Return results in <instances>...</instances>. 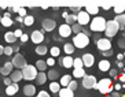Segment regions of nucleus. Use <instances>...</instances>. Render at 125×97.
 <instances>
[{
	"label": "nucleus",
	"mask_w": 125,
	"mask_h": 97,
	"mask_svg": "<svg viewBox=\"0 0 125 97\" xmlns=\"http://www.w3.org/2000/svg\"><path fill=\"white\" fill-rule=\"evenodd\" d=\"M96 89L99 90L102 94H110L111 92L114 90V86H113V82H111V79L109 78H103L100 79L99 82H98V85H96Z\"/></svg>",
	"instance_id": "obj_1"
},
{
	"label": "nucleus",
	"mask_w": 125,
	"mask_h": 97,
	"mask_svg": "<svg viewBox=\"0 0 125 97\" xmlns=\"http://www.w3.org/2000/svg\"><path fill=\"white\" fill-rule=\"evenodd\" d=\"M106 26H107V21L103 17H95V18L91 21V25H89V27H91L92 32H104L106 30Z\"/></svg>",
	"instance_id": "obj_2"
},
{
	"label": "nucleus",
	"mask_w": 125,
	"mask_h": 97,
	"mask_svg": "<svg viewBox=\"0 0 125 97\" xmlns=\"http://www.w3.org/2000/svg\"><path fill=\"white\" fill-rule=\"evenodd\" d=\"M88 44H89V36L84 34L83 32H81L80 34H76V36H74L73 45L76 48H85Z\"/></svg>",
	"instance_id": "obj_3"
},
{
	"label": "nucleus",
	"mask_w": 125,
	"mask_h": 97,
	"mask_svg": "<svg viewBox=\"0 0 125 97\" xmlns=\"http://www.w3.org/2000/svg\"><path fill=\"white\" fill-rule=\"evenodd\" d=\"M37 74H39V71H37L36 66H29V64H28L22 70V75H23V79H25V81H32V79H36Z\"/></svg>",
	"instance_id": "obj_4"
},
{
	"label": "nucleus",
	"mask_w": 125,
	"mask_h": 97,
	"mask_svg": "<svg viewBox=\"0 0 125 97\" xmlns=\"http://www.w3.org/2000/svg\"><path fill=\"white\" fill-rule=\"evenodd\" d=\"M120 30V25H118L117 22L114 21H109L107 22V26H106V30H104V34L107 36V38H111L117 34V32Z\"/></svg>",
	"instance_id": "obj_5"
},
{
	"label": "nucleus",
	"mask_w": 125,
	"mask_h": 97,
	"mask_svg": "<svg viewBox=\"0 0 125 97\" xmlns=\"http://www.w3.org/2000/svg\"><path fill=\"white\" fill-rule=\"evenodd\" d=\"M12 64H14L15 68H19V70L22 71L23 68L28 66V63H26V59L22 53H17L14 58H12Z\"/></svg>",
	"instance_id": "obj_6"
},
{
	"label": "nucleus",
	"mask_w": 125,
	"mask_h": 97,
	"mask_svg": "<svg viewBox=\"0 0 125 97\" xmlns=\"http://www.w3.org/2000/svg\"><path fill=\"white\" fill-rule=\"evenodd\" d=\"M96 43V47L100 52H106V51H110L111 49V41L109 38H96L95 40Z\"/></svg>",
	"instance_id": "obj_7"
},
{
	"label": "nucleus",
	"mask_w": 125,
	"mask_h": 97,
	"mask_svg": "<svg viewBox=\"0 0 125 97\" xmlns=\"http://www.w3.org/2000/svg\"><path fill=\"white\" fill-rule=\"evenodd\" d=\"M96 85H98V82H96V78L94 75H85L83 79V86L85 89H94V88L96 89Z\"/></svg>",
	"instance_id": "obj_8"
},
{
	"label": "nucleus",
	"mask_w": 125,
	"mask_h": 97,
	"mask_svg": "<svg viewBox=\"0 0 125 97\" xmlns=\"http://www.w3.org/2000/svg\"><path fill=\"white\" fill-rule=\"evenodd\" d=\"M77 23H80L81 26L91 23V19H89V14L87 12V11H80V12L77 14Z\"/></svg>",
	"instance_id": "obj_9"
},
{
	"label": "nucleus",
	"mask_w": 125,
	"mask_h": 97,
	"mask_svg": "<svg viewBox=\"0 0 125 97\" xmlns=\"http://www.w3.org/2000/svg\"><path fill=\"white\" fill-rule=\"evenodd\" d=\"M41 26H43V29L45 32H52V30L55 29L56 26V22L54 19H43L41 21Z\"/></svg>",
	"instance_id": "obj_10"
},
{
	"label": "nucleus",
	"mask_w": 125,
	"mask_h": 97,
	"mask_svg": "<svg viewBox=\"0 0 125 97\" xmlns=\"http://www.w3.org/2000/svg\"><path fill=\"white\" fill-rule=\"evenodd\" d=\"M30 38H32V41H33L34 44H40L44 41V33L40 32V30H34L32 34H30Z\"/></svg>",
	"instance_id": "obj_11"
},
{
	"label": "nucleus",
	"mask_w": 125,
	"mask_h": 97,
	"mask_svg": "<svg viewBox=\"0 0 125 97\" xmlns=\"http://www.w3.org/2000/svg\"><path fill=\"white\" fill-rule=\"evenodd\" d=\"M81 59H83V63H84L85 67H92L94 63H95V58H94L92 53H84Z\"/></svg>",
	"instance_id": "obj_12"
},
{
	"label": "nucleus",
	"mask_w": 125,
	"mask_h": 97,
	"mask_svg": "<svg viewBox=\"0 0 125 97\" xmlns=\"http://www.w3.org/2000/svg\"><path fill=\"white\" fill-rule=\"evenodd\" d=\"M70 34H72V26H69V25H61L59 26V36L61 37H69Z\"/></svg>",
	"instance_id": "obj_13"
},
{
	"label": "nucleus",
	"mask_w": 125,
	"mask_h": 97,
	"mask_svg": "<svg viewBox=\"0 0 125 97\" xmlns=\"http://www.w3.org/2000/svg\"><path fill=\"white\" fill-rule=\"evenodd\" d=\"M10 79L12 81V83H18L19 81L23 79V75H22V71L21 70H17V71H12L10 74Z\"/></svg>",
	"instance_id": "obj_14"
},
{
	"label": "nucleus",
	"mask_w": 125,
	"mask_h": 97,
	"mask_svg": "<svg viewBox=\"0 0 125 97\" xmlns=\"http://www.w3.org/2000/svg\"><path fill=\"white\" fill-rule=\"evenodd\" d=\"M12 67H14L12 62H7L3 67L0 68V74H1V75H8V74H11V72H12Z\"/></svg>",
	"instance_id": "obj_15"
},
{
	"label": "nucleus",
	"mask_w": 125,
	"mask_h": 97,
	"mask_svg": "<svg viewBox=\"0 0 125 97\" xmlns=\"http://www.w3.org/2000/svg\"><path fill=\"white\" fill-rule=\"evenodd\" d=\"M61 63H62V66H63L65 68H70V67H73L74 59L70 58V56H65V58L61 59Z\"/></svg>",
	"instance_id": "obj_16"
},
{
	"label": "nucleus",
	"mask_w": 125,
	"mask_h": 97,
	"mask_svg": "<svg viewBox=\"0 0 125 97\" xmlns=\"http://www.w3.org/2000/svg\"><path fill=\"white\" fill-rule=\"evenodd\" d=\"M23 94L28 97H32L36 94V88L33 86V85H26V86H23Z\"/></svg>",
	"instance_id": "obj_17"
},
{
	"label": "nucleus",
	"mask_w": 125,
	"mask_h": 97,
	"mask_svg": "<svg viewBox=\"0 0 125 97\" xmlns=\"http://www.w3.org/2000/svg\"><path fill=\"white\" fill-rule=\"evenodd\" d=\"M98 66H99V70H100V71H103V72L110 71V67H111V64H110V62H109V60H100Z\"/></svg>",
	"instance_id": "obj_18"
},
{
	"label": "nucleus",
	"mask_w": 125,
	"mask_h": 97,
	"mask_svg": "<svg viewBox=\"0 0 125 97\" xmlns=\"http://www.w3.org/2000/svg\"><path fill=\"white\" fill-rule=\"evenodd\" d=\"M47 79H48L47 74H44V72H39L34 81H36V83H37V85H44V83L47 82Z\"/></svg>",
	"instance_id": "obj_19"
},
{
	"label": "nucleus",
	"mask_w": 125,
	"mask_h": 97,
	"mask_svg": "<svg viewBox=\"0 0 125 97\" xmlns=\"http://www.w3.org/2000/svg\"><path fill=\"white\" fill-rule=\"evenodd\" d=\"M99 6H95V4H88L87 7H85V11L88 12L89 15H95V14H98L99 12Z\"/></svg>",
	"instance_id": "obj_20"
},
{
	"label": "nucleus",
	"mask_w": 125,
	"mask_h": 97,
	"mask_svg": "<svg viewBox=\"0 0 125 97\" xmlns=\"http://www.w3.org/2000/svg\"><path fill=\"white\" fill-rule=\"evenodd\" d=\"M17 92H18V83H11L10 86L6 88V93H7L8 96H14Z\"/></svg>",
	"instance_id": "obj_21"
},
{
	"label": "nucleus",
	"mask_w": 125,
	"mask_h": 97,
	"mask_svg": "<svg viewBox=\"0 0 125 97\" xmlns=\"http://www.w3.org/2000/svg\"><path fill=\"white\" fill-rule=\"evenodd\" d=\"M114 21L117 22L120 25V29H125V14H121V15H115Z\"/></svg>",
	"instance_id": "obj_22"
},
{
	"label": "nucleus",
	"mask_w": 125,
	"mask_h": 97,
	"mask_svg": "<svg viewBox=\"0 0 125 97\" xmlns=\"http://www.w3.org/2000/svg\"><path fill=\"white\" fill-rule=\"evenodd\" d=\"M1 25L6 26V27H10V26H12V19L10 18V14H4L3 19H1Z\"/></svg>",
	"instance_id": "obj_23"
},
{
	"label": "nucleus",
	"mask_w": 125,
	"mask_h": 97,
	"mask_svg": "<svg viewBox=\"0 0 125 97\" xmlns=\"http://www.w3.org/2000/svg\"><path fill=\"white\" fill-rule=\"evenodd\" d=\"M72 81H73V79H72V75H63L62 78H61V81H59V83H61L63 88H67Z\"/></svg>",
	"instance_id": "obj_24"
},
{
	"label": "nucleus",
	"mask_w": 125,
	"mask_h": 97,
	"mask_svg": "<svg viewBox=\"0 0 125 97\" xmlns=\"http://www.w3.org/2000/svg\"><path fill=\"white\" fill-rule=\"evenodd\" d=\"M73 92L69 89V88H63V89L59 90V97H73Z\"/></svg>",
	"instance_id": "obj_25"
},
{
	"label": "nucleus",
	"mask_w": 125,
	"mask_h": 97,
	"mask_svg": "<svg viewBox=\"0 0 125 97\" xmlns=\"http://www.w3.org/2000/svg\"><path fill=\"white\" fill-rule=\"evenodd\" d=\"M63 49H65V53H67V56L69 55H72L74 52V45H73V43H66L65 45H63Z\"/></svg>",
	"instance_id": "obj_26"
},
{
	"label": "nucleus",
	"mask_w": 125,
	"mask_h": 97,
	"mask_svg": "<svg viewBox=\"0 0 125 97\" xmlns=\"http://www.w3.org/2000/svg\"><path fill=\"white\" fill-rule=\"evenodd\" d=\"M36 68L39 72H44V70L47 68V62L44 60H37L36 62Z\"/></svg>",
	"instance_id": "obj_27"
},
{
	"label": "nucleus",
	"mask_w": 125,
	"mask_h": 97,
	"mask_svg": "<svg viewBox=\"0 0 125 97\" xmlns=\"http://www.w3.org/2000/svg\"><path fill=\"white\" fill-rule=\"evenodd\" d=\"M74 23H77V15L76 14H69L66 18V25L69 26H73Z\"/></svg>",
	"instance_id": "obj_28"
},
{
	"label": "nucleus",
	"mask_w": 125,
	"mask_h": 97,
	"mask_svg": "<svg viewBox=\"0 0 125 97\" xmlns=\"http://www.w3.org/2000/svg\"><path fill=\"white\" fill-rule=\"evenodd\" d=\"M4 40H6L7 43L12 44V43H15V41H17V37H15V34H14V33H11V32H7L6 34H4Z\"/></svg>",
	"instance_id": "obj_29"
},
{
	"label": "nucleus",
	"mask_w": 125,
	"mask_h": 97,
	"mask_svg": "<svg viewBox=\"0 0 125 97\" xmlns=\"http://www.w3.org/2000/svg\"><path fill=\"white\" fill-rule=\"evenodd\" d=\"M73 77L74 78H84L85 77L84 68H74L73 70Z\"/></svg>",
	"instance_id": "obj_30"
},
{
	"label": "nucleus",
	"mask_w": 125,
	"mask_h": 97,
	"mask_svg": "<svg viewBox=\"0 0 125 97\" xmlns=\"http://www.w3.org/2000/svg\"><path fill=\"white\" fill-rule=\"evenodd\" d=\"M50 90H51L52 93H59V90H61V83L59 82H51L50 83Z\"/></svg>",
	"instance_id": "obj_31"
},
{
	"label": "nucleus",
	"mask_w": 125,
	"mask_h": 97,
	"mask_svg": "<svg viewBox=\"0 0 125 97\" xmlns=\"http://www.w3.org/2000/svg\"><path fill=\"white\" fill-rule=\"evenodd\" d=\"M47 77H48V79H52V82H55V79L59 78V72L56 71V70H50Z\"/></svg>",
	"instance_id": "obj_32"
},
{
	"label": "nucleus",
	"mask_w": 125,
	"mask_h": 97,
	"mask_svg": "<svg viewBox=\"0 0 125 97\" xmlns=\"http://www.w3.org/2000/svg\"><path fill=\"white\" fill-rule=\"evenodd\" d=\"M23 23H25L26 26H32L34 23V18L32 15H26L25 18H23Z\"/></svg>",
	"instance_id": "obj_33"
},
{
	"label": "nucleus",
	"mask_w": 125,
	"mask_h": 97,
	"mask_svg": "<svg viewBox=\"0 0 125 97\" xmlns=\"http://www.w3.org/2000/svg\"><path fill=\"white\" fill-rule=\"evenodd\" d=\"M48 52L47 47H44V45H39V47H36V53L37 55H45Z\"/></svg>",
	"instance_id": "obj_34"
},
{
	"label": "nucleus",
	"mask_w": 125,
	"mask_h": 97,
	"mask_svg": "<svg viewBox=\"0 0 125 97\" xmlns=\"http://www.w3.org/2000/svg\"><path fill=\"white\" fill-rule=\"evenodd\" d=\"M73 67H74V68H83V67H84V63H83V59H81V58H76V59H74Z\"/></svg>",
	"instance_id": "obj_35"
},
{
	"label": "nucleus",
	"mask_w": 125,
	"mask_h": 97,
	"mask_svg": "<svg viewBox=\"0 0 125 97\" xmlns=\"http://www.w3.org/2000/svg\"><path fill=\"white\" fill-rule=\"evenodd\" d=\"M113 10H114V12H115L117 15H121L122 12L125 11V6H122V4H120V6H114Z\"/></svg>",
	"instance_id": "obj_36"
},
{
	"label": "nucleus",
	"mask_w": 125,
	"mask_h": 97,
	"mask_svg": "<svg viewBox=\"0 0 125 97\" xmlns=\"http://www.w3.org/2000/svg\"><path fill=\"white\" fill-rule=\"evenodd\" d=\"M81 30H83V26H81L80 23H74V25L72 26V32H74L76 34H80Z\"/></svg>",
	"instance_id": "obj_37"
},
{
	"label": "nucleus",
	"mask_w": 125,
	"mask_h": 97,
	"mask_svg": "<svg viewBox=\"0 0 125 97\" xmlns=\"http://www.w3.org/2000/svg\"><path fill=\"white\" fill-rule=\"evenodd\" d=\"M50 52H51V56H52V58H56V56H59V53H61V49H59L58 47H52Z\"/></svg>",
	"instance_id": "obj_38"
},
{
	"label": "nucleus",
	"mask_w": 125,
	"mask_h": 97,
	"mask_svg": "<svg viewBox=\"0 0 125 97\" xmlns=\"http://www.w3.org/2000/svg\"><path fill=\"white\" fill-rule=\"evenodd\" d=\"M12 52H14V48H11V47H4V55H7V56H11Z\"/></svg>",
	"instance_id": "obj_39"
},
{
	"label": "nucleus",
	"mask_w": 125,
	"mask_h": 97,
	"mask_svg": "<svg viewBox=\"0 0 125 97\" xmlns=\"http://www.w3.org/2000/svg\"><path fill=\"white\" fill-rule=\"evenodd\" d=\"M67 88H69V89L72 90V92H74V90H77V82H76V81L73 79V81H72V82L69 83V86H67Z\"/></svg>",
	"instance_id": "obj_40"
},
{
	"label": "nucleus",
	"mask_w": 125,
	"mask_h": 97,
	"mask_svg": "<svg viewBox=\"0 0 125 97\" xmlns=\"http://www.w3.org/2000/svg\"><path fill=\"white\" fill-rule=\"evenodd\" d=\"M18 14H19V17H26V8H19L18 10Z\"/></svg>",
	"instance_id": "obj_41"
},
{
	"label": "nucleus",
	"mask_w": 125,
	"mask_h": 97,
	"mask_svg": "<svg viewBox=\"0 0 125 97\" xmlns=\"http://www.w3.org/2000/svg\"><path fill=\"white\" fill-rule=\"evenodd\" d=\"M118 47H120V48H125V37H124V38L118 40Z\"/></svg>",
	"instance_id": "obj_42"
},
{
	"label": "nucleus",
	"mask_w": 125,
	"mask_h": 97,
	"mask_svg": "<svg viewBox=\"0 0 125 97\" xmlns=\"http://www.w3.org/2000/svg\"><path fill=\"white\" fill-rule=\"evenodd\" d=\"M14 34H15V37H17V38H21L23 33H22V30H21V29H18V30H15V32H14Z\"/></svg>",
	"instance_id": "obj_43"
},
{
	"label": "nucleus",
	"mask_w": 125,
	"mask_h": 97,
	"mask_svg": "<svg viewBox=\"0 0 125 97\" xmlns=\"http://www.w3.org/2000/svg\"><path fill=\"white\" fill-rule=\"evenodd\" d=\"M55 64V59L54 58H48L47 59V66H54Z\"/></svg>",
	"instance_id": "obj_44"
},
{
	"label": "nucleus",
	"mask_w": 125,
	"mask_h": 97,
	"mask_svg": "<svg viewBox=\"0 0 125 97\" xmlns=\"http://www.w3.org/2000/svg\"><path fill=\"white\" fill-rule=\"evenodd\" d=\"M28 40H29V34H25V33H23L22 37H21V41H22V43H26Z\"/></svg>",
	"instance_id": "obj_45"
},
{
	"label": "nucleus",
	"mask_w": 125,
	"mask_h": 97,
	"mask_svg": "<svg viewBox=\"0 0 125 97\" xmlns=\"http://www.w3.org/2000/svg\"><path fill=\"white\" fill-rule=\"evenodd\" d=\"M106 97H121V96H120L117 92H111V93H110V94H107Z\"/></svg>",
	"instance_id": "obj_46"
},
{
	"label": "nucleus",
	"mask_w": 125,
	"mask_h": 97,
	"mask_svg": "<svg viewBox=\"0 0 125 97\" xmlns=\"http://www.w3.org/2000/svg\"><path fill=\"white\" fill-rule=\"evenodd\" d=\"M39 96L40 97H50V94H48L47 92H43V90H41V92H39Z\"/></svg>",
	"instance_id": "obj_47"
},
{
	"label": "nucleus",
	"mask_w": 125,
	"mask_h": 97,
	"mask_svg": "<svg viewBox=\"0 0 125 97\" xmlns=\"http://www.w3.org/2000/svg\"><path fill=\"white\" fill-rule=\"evenodd\" d=\"M102 55L103 56H111V55H113V51H106V52H102Z\"/></svg>",
	"instance_id": "obj_48"
},
{
	"label": "nucleus",
	"mask_w": 125,
	"mask_h": 97,
	"mask_svg": "<svg viewBox=\"0 0 125 97\" xmlns=\"http://www.w3.org/2000/svg\"><path fill=\"white\" fill-rule=\"evenodd\" d=\"M4 83H6L7 86H10V85H11V83H12V81H11V79H10V78H6V79H4Z\"/></svg>",
	"instance_id": "obj_49"
},
{
	"label": "nucleus",
	"mask_w": 125,
	"mask_h": 97,
	"mask_svg": "<svg viewBox=\"0 0 125 97\" xmlns=\"http://www.w3.org/2000/svg\"><path fill=\"white\" fill-rule=\"evenodd\" d=\"M70 10L74 11V12H80V11H83V10H81V7H72Z\"/></svg>",
	"instance_id": "obj_50"
},
{
	"label": "nucleus",
	"mask_w": 125,
	"mask_h": 97,
	"mask_svg": "<svg viewBox=\"0 0 125 97\" xmlns=\"http://www.w3.org/2000/svg\"><path fill=\"white\" fill-rule=\"evenodd\" d=\"M110 75L113 77V78L114 77H117V70H110Z\"/></svg>",
	"instance_id": "obj_51"
},
{
	"label": "nucleus",
	"mask_w": 125,
	"mask_h": 97,
	"mask_svg": "<svg viewBox=\"0 0 125 97\" xmlns=\"http://www.w3.org/2000/svg\"><path fill=\"white\" fill-rule=\"evenodd\" d=\"M117 66H118V68H124L125 67V64L122 63V62H117Z\"/></svg>",
	"instance_id": "obj_52"
},
{
	"label": "nucleus",
	"mask_w": 125,
	"mask_h": 97,
	"mask_svg": "<svg viewBox=\"0 0 125 97\" xmlns=\"http://www.w3.org/2000/svg\"><path fill=\"white\" fill-rule=\"evenodd\" d=\"M122 59H125V58H124V53H122V55H118V56H117V62H121Z\"/></svg>",
	"instance_id": "obj_53"
},
{
	"label": "nucleus",
	"mask_w": 125,
	"mask_h": 97,
	"mask_svg": "<svg viewBox=\"0 0 125 97\" xmlns=\"http://www.w3.org/2000/svg\"><path fill=\"white\" fill-rule=\"evenodd\" d=\"M102 8H104V10H110L111 6H110V4H109V6H107V4H104V6H102Z\"/></svg>",
	"instance_id": "obj_54"
},
{
	"label": "nucleus",
	"mask_w": 125,
	"mask_h": 97,
	"mask_svg": "<svg viewBox=\"0 0 125 97\" xmlns=\"http://www.w3.org/2000/svg\"><path fill=\"white\" fill-rule=\"evenodd\" d=\"M120 81H121V82H125V74H122V75L120 77Z\"/></svg>",
	"instance_id": "obj_55"
},
{
	"label": "nucleus",
	"mask_w": 125,
	"mask_h": 97,
	"mask_svg": "<svg viewBox=\"0 0 125 97\" xmlns=\"http://www.w3.org/2000/svg\"><path fill=\"white\" fill-rule=\"evenodd\" d=\"M114 89H117V90H121V85H120V83H117V85L114 86Z\"/></svg>",
	"instance_id": "obj_56"
},
{
	"label": "nucleus",
	"mask_w": 125,
	"mask_h": 97,
	"mask_svg": "<svg viewBox=\"0 0 125 97\" xmlns=\"http://www.w3.org/2000/svg\"><path fill=\"white\" fill-rule=\"evenodd\" d=\"M4 53V47L3 45H0V55H3Z\"/></svg>",
	"instance_id": "obj_57"
},
{
	"label": "nucleus",
	"mask_w": 125,
	"mask_h": 97,
	"mask_svg": "<svg viewBox=\"0 0 125 97\" xmlns=\"http://www.w3.org/2000/svg\"><path fill=\"white\" fill-rule=\"evenodd\" d=\"M17 21H18V22H23V18H22V17H18V18H17Z\"/></svg>",
	"instance_id": "obj_58"
},
{
	"label": "nucleus",
	"mask_w": 125,
	"mask_h": 97,
	"mask_svg": "<svg viewBox=\"0 0 125 97\" xmlns=\"http://www.w3.org/2000/svg\"><path fill=\"white\" fill-rule=\"evenodd\" d=\"M18 10H19L18 7H14V8H12V11H14V12H18Z\"/></svg>",
	"instance_id": "obj_59"
},
{
	"label": "nucleus",
	"mask_w": 125,
	"mask_h": 97,
	"mask_svg": "<svg viewBox=\"0 0 125 97\" xmlns=\"http://www.w3.org/2000/svg\"><path fill=\"white\" fill-rule=\"evenodd\" d=\"M1 19H3V17H0V23H1Z\"/></svg>",
	"instance_id": "obj_60"
},
{
	"label": "nucleus",
	"mask_w": 125,
	"mask_h": 97,
	"mask_svg": "<svg viewBox=\"0 0 125 97\" xmlns=\"http://www.w3.org/2000/svg\"><path fill=\"white\" fill-rule=\"evenodd\" d=\"M121 97H125V94H122V96H121Z\"/></svg>",
	"instance_id": "obj_61"
},
{
	"label": "nucleus",
	"mask_w": 125,
	"mask_h": 97,
	"mask_svg": "<svg viewBox=\"0 0 125 97\" xmlns=\"http://www.w3.org/2000/svg\"><path fill=\"white\" fill-rule=\"evenodd\" d=\"M124 58H125V52H124Z\"/></svg>",
	"instance_id": "obj_62"
},
{
	"label": "nucleus",
	"mask_w": 125,
	"mask_h": 97,
	"mask_svg": "<svg viewBox=\"0 0 125 97\" xmlns=\"http://www.w3.org/2000/svg\"><path fill=\"white\" fill-rule=\"evenodd\" d=\"M36 97H40V96H36Z\"/></svg>",
	"instance_id": "obj_63"
},
{
	"label": "nucleus",
	"mask_w": 125,
	"mask_h": 97,
	"mask_svg": "<svg viewBox=\"0 0 125 97\" xmlns=\"http://www.w3.org/2000/svg\"><path fill=\"white\" fill-rule=\"evenodd\" d=\"M124 64H125V63H124Z\"/></svg>",
	"instance_id": "obj_64"
}]
</instances>
